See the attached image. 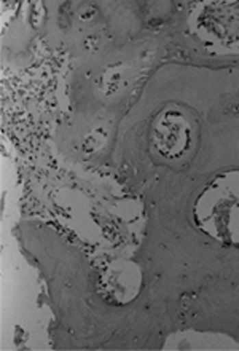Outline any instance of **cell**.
<instances>
[{"label":"cell","instance_id":"6da1fadb","mask_svg":"<svg viewBox=\"0 0 239 351\" xmlns=\"http://www.w3.org/2000/svg\"><path fill=\"white\" fill-rule=\"evenodd\" d=\"M194 219L214 240L239 247V171L225 173L207 185L194 206Z\"/></svg>","mask_w":239,"mask_h":351},{"label":"cell","instance_id":"7a4b0ae2","mask_svg":"<svg viewBox=\"0 0 239 351\" xmlns=\"http://www.w3.org/2000/svg\"><path fill=\"white\" fill-rule=\"evenodd\" d=\"M192 31L211 50L239 53V0H206L193 14Z\"/></svg>","mask_w":239,"mask_h":351}]
</instances>
